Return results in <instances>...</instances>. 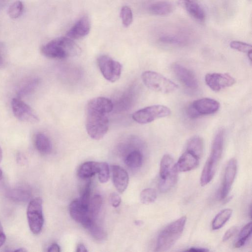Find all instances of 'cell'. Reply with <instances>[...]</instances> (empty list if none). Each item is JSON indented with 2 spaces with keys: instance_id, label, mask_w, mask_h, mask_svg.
I'll return each instance as SVG.
<instances>
[{
  "instance_id": "19",
  "label": "cell",
  "mask_w": 252,
  "mask_h": 252,
  "mask_svg": "<svg viewBox=\"0 0 252 252\" xmlns=\"http://www.w3.org/2000/svg\"><path fill=\"white\" fill-rule=\"evenodd\" d=\"M178 4L196 20L200 21L204 20L205 11L196 0H178Z\"/></svg>"
},
{
  "instance_id": "49",
  "label": "cell",
  "mask_w": 252,
  "mask_h": 252,
  "mask_svg": "<svg viewBox=\"0 0 252 252\" xmlns=\"http://www.w3.org/2000/svg\"><path fill=\"white\" fill-rule=\"evenodd\" d=\"M2 158V150H1V149L0 146V163L1 161Z\"/></svg>"
},
{
  "instance_id": "17",
  "label": "cell",
  "mask_w": 252,
  "mask_h": 252,
  "mask_svg": "<svg viewBox=\"0 0 252 252\" xmlns=\"http://www.w3.org/2000/svg\"><path fill=\"white\" fill-rule=\"evenodd\" d=\"M90 29V20L88 17L84 16L68 31L66 36L72 39H79L86 36Z\"/></svg>"
},
{
  "instance_id": "12",
  "label": "cell",
  "mask_w": 252,
  "mask_h": 252,
  "mask_svg": "<svg viewBox=\"0 0 252 252\" xmlns=\"http://www.w3.org/2000/svg\"><path fill=\"white\" fill-rule=\"evenodd\" d=\"M207 86L213 91L219 92L231 87L235 83L234 78L228 73H209L205 77Z\"/></svg>"
},
{
  "instance_id": "10",
  "label": "cell",
  "mask_w": 252,
  "mask_h": 252,
  "mask_svg": "<svg viewBox=\"0 0 252 252\" xmlns=\"http://www.w3.org/2000/svg\"><path fill=\"white\" fill-rule=\"evenodd\" d=\"M219 102L210 98H203L194 101L187 108L188 116L195 118L201 115L213 114L218 111Z\"/></svg>"
},
{
  "instance_id": "4",
  "label": "cell",
  "mask_w": 252,
  "mask_h": 252,
  "mask_svg": "<svg viewBox=\"0 0 252 252\" xmlns=\"http://www.w3.org/2000/svg\"><path fill=\"white\" fill-rule=\"evenodd\" d=\"M107 114L100 111L87 108L86 128L92 139L100 140L107 132L109 120Z\"/></svg>"
},
{
  "instance_id": "44",
  "label": "cell",
  "mask_w": 252,
  "mask_h": 252,
  "mask_svg": "<svg viewBox=\"0 0 252 252\" xmlns=\"http://www.w3.org/2000/svg\"><path fill=\"white\" fill-rule=\"evenodd\" d=\"M76 251L78 252H86L88 251L83 244H79L77 246Z\"/></svg>"
},
{
  "instance_id": "22",
  "label": "cell",
  "mask_w": 252,
  "mask_h": 252,
  "mask_svg": "<svg viewBox=\"0 0 252 252\" xmlns=\"http://www.w3.org/2000/svg\"><path fill=\"white\" fill-rule=\"evenodd\" d=\"M34 145L37 150L42 154H50L52 151L51 140L46 134L43 133H38L35 135Z\"/></svg>"
},
{
  "instance_id": "1",
  "label": "cell",
  "mask_w": 252,
  "mask_h": 252,
  "mask_svg": "<svg viewBox=\"0 0 252 252\" xmlns=\"http://www.w3.org/2000/svg\"><path fill=\"white\" fill-rule=\"evenodd\" d=\"M42 54L51 59H64L79 55L80 47L69 37H60L54 39L45 45L41 49Z\"/></svg>"
},
{
  "instance_id": "35",
  "label": "cell",
  "mask_w": 252,
  "mask_h": 252,
  "mask_svg": "<svg viewBox=\"0 0 252 252\" xmlns=\"http://www.w3.org/2000/svg\"><path fill=\"white\" fill-rule=\"evenodd\" d=\"M121 18L123 25L126 27H129L132 22L133 14L130 8L128 6H124L121 10Z\"/></svg>"
},
{
  "instance_id": "36",
  "label": "cell",
  "mask_w": 252,
  "mask_h": 252,
  "mask_svg": "<svg viewBox=\"0 0 252 252\" xmlns=\"http://www.w3.org/2000/svg\"><path fill=\"white\" fill-rule=\"evenodd\" d=\"M91 182H88L82 189L80 196L79 198L82 204L88 208L90 201Z\"/></svg>"
},
{
  "instance_id": "27",
  "label": "cell",
  "mask_w": 252,
  "mask_h": 252,
  "mask_svg": "<svg viewBox=\"0 0 252 252\" xmlns=\"http://www.w3.org/2000/svg\"><path fill=\"white\" fill-rule=\"evenodd\" d=\"M143 161L142 153L139 150H134L129 153L126 157L125 162L129 168L136 169L140 168Z\"/></svg>"
},
{
  "instance_id": "45",
  "label": "cell",
  "mask_w": 252,
  "mask_h": 252,
  "mask_svg": "<svg viewBox=\"0 0 252 252\" xmlns=\"http://www.w3.org/2000/svg\"><path fill=\"white\" fill-rule=\"evenodd\" d=\"M3 57L1 52L0 51V67L3 64Z\"/></svg>"
},
{
  "instance_id": "23",
  "label": "cell",
  "mask_w": 252,
  "mask_h": 252,
  "mask_svg": "<svg viewBox=\"0 0 252 252\" xmlns=\"http://www.w3.org/2000/svg\"><path fill=\"white\" fill-rule=\"evenodd\" d=\"M98 170V162L87 161L82 164L77 171V175L82 179L92 177L97 174Z\"/></svg>"
},
{
  "instance_id": "11",
  "label": "cell",
  "mask_w": 252,
  "mask_h": 252,
  "mask_svg": "<svg viewBox=\"0 0 252 252\" xmlns=\"http://www.w3.org/2000/svg\"><path fill=\"white\" fill-rule=\"evenodd\" d=\"M11 107L15 117L21 121L35 123L39 120L34 111L19 98L12 99Z\"/></svg>"
},
{
  "instance_id": "28",
  "label": "cell",
  "mask_w": 252,
  "mask_h": 252,
  "mask_svg": "<svg viewBox=\"0 0 252 252\" xmlns=\"http://www.w3.org/2000/svg\"><path fill=\"white\" fill-rule=\"evenodd\" d=\"M84 228L88 231L93 238L97 241H103L106 237L104 230L95 223V220H92Z\"/></svg>"
},
{
  "instance_id": "24",
  "label": "cell",
  "mask_w": 252,
  "mask_h": 252,
  "mask_svg": "<svg viewBox=\"0 0 252 252\" xmlns=\"http://www.w3.org/2000/svg\"><path fill=\"white\" fill-rule=\"evenodd\" d=\"M174 9L173 4L168 1H159L150 7V12L156 15L165 16L171 13Z\"/></svg>"
},
{
  "instance_id": "34",
  "label": "cell",
  "mask_w": 252,
  "mask_h": 252,
  "mask_svg": "<svg viewBox=\"0 0 252 252\" xmlns=\"http://www.w3.org/2000/svg\"><path fill=\"white\" fill-rule=\"evenodd\" d=\"M97 174L100 183H105L108 181L110 173L109 166L106 162H98V170Z\"/></svg>"
},
{
  "instance_id": "43",
  "label": "cell",
  "mask_w": 252,
  "mask_h": 252,
  "mask_svg": "<svg viewBox=\"0 0 252 252\" xmlns=\"http://www.w3.org/2000/svg\"><path fill=\"white\" fill-rule=\"evenodd\" d=\"M186 251L188 252H208L209 250L203 248H199V247H191L188 250H186Z\"/></svg>"
},
{
  "instance_id": "8",
  "label": "cell",
  "mask_w": 252,
  "mask_h": 252,
  "mask_svg": "<svg viewBox=\"0 0 252 252\" xmlns=\"http://www.w3.org/2000/svg\"><path fill=\"white\" fill-rule=\"evenodd\" d=\"M171 113L170 109L162 105H153L135 111L132 115V119L137 123L145 124L154 120L165 117Z\"/></svg>"
},
{
  "instance_id": "21",
  "label": "cell",
  "mask_w": 252,
  "mask_h": 252,
  "mask_svg": "<svg viewBox=\"0 0 252 252\" xmlns=\"http://www.w3.org/2000/svg\"><path fill=\"white\" fill-rule=\"evenodd\" d=\"M87 108L108 114L112 110L113 104L112 101L107 97H97L89 100L87 105Z\"/></svg>"
},
{
  "instance_id": "7",
  "label": "cell",
  "mask_w": 252,
  "mask_h": 252,
  "mask_svg": "<svg viewBox=\"0 0 252 252\" xmlns=\"http://www.w3.org/2000/svg\"><path fill=\"white\" fill-rule=\"evenodd\" d=\"M27 216L32 232L38 234L41 231L44 224L42 200L40 197L32 199L28 206Z\"/></svg>"
},
{
  "instance_id": "18",
  "label": "cell",
  "mask_w": 252,
  "mask_h": 252,
  "mask_svg": "<svg viewBox=\"0 0 252 252\" xmlns=\"http://www.w3.org/2000/svg\"><path fill=\"white\" fill-rule=\"evenodd\" d=\"M113 184L120 193H123L126 189L129 178L127 172L122 167L114 165L112 167Z\"/></svg>"
},
{
  "instance_id": "39",
  "label": "cell",
  "mask_w": 252,
  "mask_h": 252,
  "mask_svg": "<svg viewBox=\"0 0 252 252\" xmlns=\"http://www.w3.org/2000/svg\"><path fill=\"white\" fill-rule=\"evenodd\" d=\"M121 198L119 195L116 192H112L110 195V202L111 205L114 207H118L121 203Z\"/></svg>"
},
{
  "instance_id": "5",
  "label": "cell",
  "mask_w": 252,
  "mask_h": 252,
  "mask_svg": "<svg viewBox=\"0 0 252 252\" xmlns=\"http://www.w3.org/2000/svg\"><path fill=\"white\" fill-rule=\"evenodd\" d=\"M178 172L172 157L168 154L164 155L159 168V189L161 192H167L173 187L177 181Z\"/></svg>"
},
{
  "instance_id": "48",
  "label": "cell",
  "mask_w": 252,
  "mask_h": 252,
  "mask_svg": "<svg viewBox=\"0 0 252 252\" xmlns=\"http://www.w3.org/2000/svg\"><path fill=\"white\" fill-rule=\"evenodd\" d=\"M3 178V172L1 169L0 168V182L2 180Z\"/></svg>"
},
{
  "instance_id": "42",
  "label": "cell",
  "mask_w": 252,
  "mask_h": 252,
  "mask_svg": "<svg viewBox=\"0 0 252 252\" xmlns=\"http://www.w3.org/2000/svg\"><path fill=\"white\" fill-rule=\"evenodd\" d=\"M60 251V246L56 243L51 244L47 249V252H59Z\"/></svg>"
},
{
  "instance_id": "16",
  "label": "cell",
  "mask_w": 252,
  "mask_h": 252,
  "mask_svg": "<svg viewBox=\"0 0 252 252\" xmlns=\"http://www.w3.org/2000/svg\"><path fill=\"white\" fill-rule=\"evenodd\" d=\"M200 158L193 153L186 150L175 163L178 172H187L196 168Z\"/></svg>"
},
{
  "instance_id": "37",
  "label": "cell",
  "mask_w": 252,
  "mask_h": 252,
  "mask_svg": "<svg viewBox=\"0 0 252 252\" xmlns=\"http://www.w3.org/2000/svg\"><path fill=\"white\" fill-rule=\"evenodd\" d=\"M230 47L232 49L243 53H248L252 51V46L251 44L240 41H231L230 43Z\"/></svg>"
},
{
  "instance_id": "20",
  "label": "cell",
  "mask_w": 252,
  "mask_h": 252,
  "mask_svg": "<svg viewBox=\"0 0 252 252\" xmlns=\"http://www.w3.org/2000/svg\"><path fill=\"white\" fill-rule=\"evenodd\" d=\"M5 195L8 198L14 202L23 203L30 199L32 193L27 188L18 187L7 189Z\"/></svg>"
},
{
  "instance_id": "13",
  "label": "cell",
  "mask_w": 252,
  "mask_h": 252,
  "mask_svg": "<svg viewBox=\"0 0 252 252\" xmlns=\"http://www.w3.org/2000/svg\"><path fill=\"white\" fill-rule=\"evenodd\" d=\"M69 211L72 219L84 227L92 220H95L90 216L88 208L84 206L79 198L74 199L70 203Z\"/></svg>"
},
{
  "instance_id": "29",
  "label": "cell",
  "mask_w": 252,
  "mask_h": 252,
  "mask_svg": "<svg viewBox=\"0 0 252 252\" xmlns=\"http://www.w3.org/2000/svg\"><path fill=\"white\" fill-rule=\"evenodd\" d=\"M39 80L37 78L30 79L26 82L19 89L17 92L18 98H21L30 94L37 87Z\"/></svg>"
},
{
  "instance_id": "46",
  "label": "cell",
  "mask_w": 252,
  "mask_h": 252,
  "mask_svg": "<svg viewBox=\"0 0 252 252\" xmlns=\"http://www.w3.org/2000/svg\"><path fill=\"white\" fill-rule=\"evenodd\" d=\"M247 54H248V57L250 61L251 62L252 61V51H250L249 52H248L247 53Z\"/></svg>"
},
{
  "instance_id": "2",
  "label": "cell",
  "mask_w": 252,
  "mask_h": 252,
  "mask_svg": "<svg viewBox=\"0 0 252 252\" xmlns=\"http://www.w3.org/2000/svg\"><path fill=\"white\" fill-rule=\"evenodd\" d=\"M224 131L220 129L213 141L210 154L204 166L200 176V185L204 186L213 178L222 155L223 147Z\"/></svg>"
},
{
  "instance_id": "47",
  "label": "cell",
  "mask_w": 252,
  "mask_h": 252,
  "mask_svg": "<svg viewBox=\"0 0 252 252\" xmlns=\"http://www.w3.org/2000/svg\"><path fill=\"white\" fill-rule=\"evenodd\" d=\"M15 252H26L27 250H25L24 248H18V249H16L14 251Z\"/></svg>"
},
{
  "instance_id": "14",
  "label": "cell",
  "mask_w": 252,
  "mask_h": 252,
  "mask_svg": "<svg viewBox=\"0 0 252 252\" xmlns=\"http://www.w3.org/2000/svg\"><path fill=\"white\" fill-rule=\"evenodd\" d=\"M237 169V160L234 158L230 159L225 169L220 193V197L221 199H224L228 194L236 175Z\"/></svg>"
},
{
  "instance_id": "33",
  "label": "cell",
  "mask_w": 252,
  "mask_h": 252,
  "mask_svg": "<svg viewBox=\"0 0 252 252\" xmlns=\"http://www.w3.org/2000/svg\"><path fill=\"white\" fill-rule=\"evenodd\" d=\"M23 10V4L21 1L17 0L13 2L8 9V14L12 19L20 17Z\"/></svg>"
},
{
  "instance_id": "3",
  "label": "cell",
  "mask_w": 252,
  "mask_h": 252,
  "mask_svg": "<svg viewBox=\"0 0 252 252\" xmlns=\"http://www.w3.org/2000/svg\"><path fill=\"white\" fill-rule=\"evenodd\" d=\"M186 221V217L183 216L166 226L158 236L156 251L164 252L170 249L180 237Z\"/></svg>"
},
{
  "instance_id": "15",
  "label": "cell",
  "mask_w": 252,
  "mask_h": 252,
  "mask_svg": "<svg viewBox=\"0 0 252 252\" xmlns=\"http://www.w3.org/2000/svg\"><path fill=\"white\" fill-rule=\"evenodd\" d=\"M172 69L179 80L186 87L190 89H195L197 88V80L189 69L177 63L173 64Z\"/></svg>"
},
{
  "instance_id": "6",
  "label": "cell",
  "mask_w": 252,
  "mask_h": 252,
  "mask_svg": "<svg viewBox=\"0 0 252 252\" xmlns=\"http://www.w3.org/2000/svg\"><path fill=\"white\" fill-rule=\"evenodd\" d=\"M142 80L149 89L162 94L175 92L178 85L162 74L153 71H146L142 74Z\"/></svg>"
},
{
  "instance_id": "41",
  "label": "cell",
  "mask_w": 252,
  "mask_h": 252,
  "mask_svg": "<svg viewBox=\"0 0 252 252\" xmlns=\"http://www.w3.org/2000/svg\"><path fill=\"white\" fill-rule=\"evenodd\" d=\"M6 240V236L0 221V248L4 244Z\"/></svg>"
},
{
  "instance_id": "30",
  "label": "cell",
  "mask_w": 252,
  "mask_h": 252,
  "mask_svg": "<svg viewBox=\"0 0 252 252\" xmlns=\"http://www.w3.org/2000/svg\"><path fill=\"white\" fill-rule=\"evenodd\" d=\"M102 203V199L100 195L96 194L90 199L88 210L91 217L95 220L99 212Z\"/></svg>"
},
{
  "instance_id": "40",
  "label": "cell",
  "mask_w": 252,
  "mask_h": 252,
  "mask_svg": "<svg viewBox=\"0 0 252 252\" xmlns=\"http://www.w3.org/2000/svg\"><path fill=\"white\" fill-rule=\"evenodd\" d=\"M238 228L236 226H233L228 229L223 236V241H226L230 239L235 234V233L238 231Z\"/></svg>"
},
{
  "instance_id": "9",
  "label": "cell",
  "mask_w": 252,
  "mask_h": 252,
  "mask_svg": "<svg viewBox=\"0 0 252 252\" xmlns=\"http://www.w3.org/2000/svg\"><path fill=\"white\" fill-rule=\"evenodd\" d=\"M99 70L107 81L113 83L120 77L122 65L118 61L108 55H101L97 60Z\"/></svg>"
},
{
  "instance_id": "31",
  "label": "cell",
  "mask_w": 252,
  "mask_h": 252,
  "mask_svg": "<svg viewBox=\"0 0 252 252\" xmlns=\"http://www.w3.org/2000/svg\"><path fill=\"white\" fill-rule=\"evenodd\" d=\"M252 233V222L247 223L240 231L238 235L237 241L235 243V248H239L246 243L248 240L251 236Z\"/></svg>"
},
{
  "instance_id": "38",
  "label": "cell",
  "mask_w": 252,
  "mask_h": 252,
  "mask_svg": "<svg viewBox=\"0 0 252 252\" xmlns=\"http://www.w3.org/2000/svg\"><path fill=\"white\" fill-rule=\"evenodd\" d=\"M160 41L163 43L171 44H181L184 41L181 38L173 35H164L161 36Z\"/></svg>"
},
{
  "instance_id": "26",
  "label": "cell",
  "mask_w": 252,
  "mask_h": 252,
  "mask_svg": "<svg viewBox=\"0 0 252 252\" xmlns=\"http://www.w3.org/2000/svg\"><path fill=\"white\" fill-rule=\"evenodd\" d=\"M232 214L230 209H225L220 211L214 218L212 223V228L216 230L221 228L229 220Z\"/></svg>"
},
{
  "instance_id": "32",
  "label": "cell",
  "mask_w": 252,
  "mask_h": 252,
  "mask_svg": "<svg viewBox=\"0 0 252 252\" xmlns=\"http://www.w3.org/2000/svg\"><path fill=\"white\" fill-rule=\"evenodd\" d=\"M157 198L156 190L151 188L143 189L140 193V199L143 204H150L155 201Z\"/></svg>"
},
{
  "instance_id": "25",
  "label": "cell",
  "mask_w": 252,
  "mask_h": 252,
  "mask_svg": "<svg viewBox=\"0 0 252 252\" xmlns=\"http://www.w3.org/2000/svg\"><path fill=\"white\" fill-rule=\"evenodd\" d=\"M186 150L193 153L200 158L204 150L202 138L199 136L191 137L187 144Z\"/></svg>"
}]
</instances>
